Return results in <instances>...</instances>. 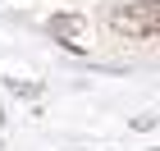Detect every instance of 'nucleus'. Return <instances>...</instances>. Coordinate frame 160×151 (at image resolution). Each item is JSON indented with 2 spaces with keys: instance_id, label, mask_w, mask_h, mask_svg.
<instances>
[{
  "instance_id": "nucleus-1",
  "label": "nucleus",
  "mask_w": 160,
  "mask_h": 151,
  "mask_svg": "<svg viewBox=\"0 0 160 151\" xmlns=\"http://www.w3.org/2000/svg\"><path fill=\"white\" fill-rule=\"evenodd\" d=\"M105 23H110L114 37H151L156 0H114L110 9H105Z\"/></svg>"
},
{
  "instance_id": "nucleus-2",
  "label": "nucleus",
  "mask_w": 160,
  "mask_h": 151,
  "mask_svg": "<svg viewBox=\"0 0 160 151\" xmlns=\"http://www.w3.org/2000/svg\"><path fill=\"white\" fill-rule=\"evenodd\" d=\"M46 32L60 41V46H69V50H82L87 46V18L82 14H50Z\"/></svg>"
}]
</instances>
